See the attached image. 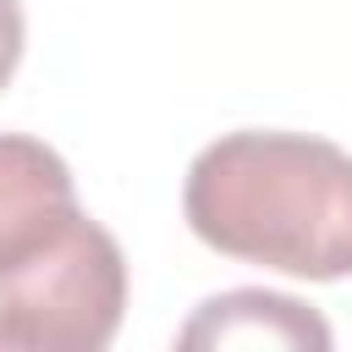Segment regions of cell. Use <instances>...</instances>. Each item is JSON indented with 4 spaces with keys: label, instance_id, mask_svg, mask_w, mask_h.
<instances>
[{
    "label": "cell",
    "instance_id": "cell-3",
    "mask_svg": "<svg viewBox=\"0 0 352 352\" xmlns=\"http://www.w3.org/2000/svg\"><path fill=\"white\" fill-rule=\"evenodd\" d=\"M330 324L286 297V292H264V286H236L220 292L209 302L192 308V319L176 330L182 352H231V346H270V352H330Z\"/></svg>",
    "mask_w": 352,
    "mask_h": 352
},
{
    "label": "cell",
    "instance_id": "cell-2",
    "mask_svg": "<svg viewBox=\"0 0 352 352\" xmlns=\"http://www.w3.org/2000/svg\"><path fill=\"white\" fill-rule=\"evenodd\" d=\"M121 314V242L82 209L0 270V352H99L116 341Z\"/></svg>",
    "mask_w": 352,
    "mask_h": 352
},
{
    "label": "cell",
    "instance_id": "cell-4",
    "mask_svg": "<svg viewBox=\"0 0 352 352\" xmlns=\"http://www.w3.org/2000/svg\"><path fill=\"white\" fill-rule=\"evenodd\" d=\"M77 182L66 160L22 132H0V270L38 248L55 226L77 214Z\"/></svg>",
    "mask_w": 352,
    "mask_h": 352
},
{
    "label": "cell",
    "instance_id": "cell-1",
    "mask_svg": "<svg viewBox=\"0 0 352 352\" xmlns=\"http://www.w3.org/2000/svg\"><path fill=\"white\" fill-rule=\"evenodd\" d=\"M182 214L226 258L297 280L352 275V154L308 132H226L187 165Z\"/></svg>",
    "mask_w": 352,
    "mask_h": 352
},
{
    "label": "cell",
    "instance_id": "cell-5",
    "mask_svg": "<svg viewBox=\"0 0 352 352\" xmlns=\"http://www.w3.org/2000/svg\"><path fill=\"white\" fill-rule=\"evenodd\" d=\"M22 44H28L22 0H0V88L16 77V66H22Z\"/></svg>",
    "mask_w": 352,
    "mask_h": 352
}]
</instances>
